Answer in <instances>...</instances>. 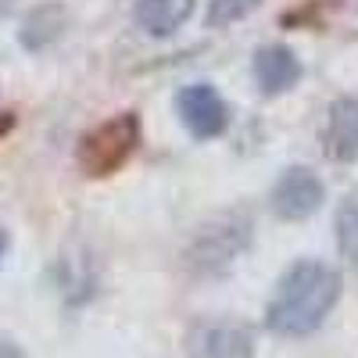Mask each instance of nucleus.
Segmentation results:
<instances>
[{"instance_id": "13", "label": "nucleus", "mask_w": 358, "mask_h": 358, "mask_svg": "<svg viewBox=\"0 0 358 358\" xmlns=\"http://www.w3.org/2000/svg\"><path fill=\"white\" fill-rule=\"evenodd\" d=\"M11 129H15V115H11V111H4V115H0V140H4Z\"/></svg>"}, {"instance_id": "1", "label": "nucleus", "mask_w": 358, "mask_h": 358, "mask_svg": "<svg viewBox=\"0 0 358 358\" xmlns=\"http://www.w3.org/2000/svg\"><path fill=\"white\" fill-rule=\"evenodd\" d=\"M344 280L326 262H294L280 276L273 297L265 305V326L280 337H308L330 319L341 301Z\"/></svg>"}, {"instance_id": "9", "label": "nucleus", "mask_w": 358, "mask_h": 358, "mask_svg": "<svg viewBox=\"0 0 358 358\" xmlns=\"http://www.w3.org/2000/svg\"><path fill=\"white\" fill-rule=\"evenodd\" d=\"M194 15V0H133V22L147 36H172Z\"/></svg>"}, {"instance_id": "2", "label": "nucleus", "mask_w": 358, "mask_h": 358, "mask_svg": "<svg viewBox=\"0 0 358 358\" xmlns=\"http://www.w3.org/2000/svg\"><path fill=\"white\" fill-rule=\"evenodd\" d=\"M255 241V222L248 212H219L204 219L183 248V262L194 276H222L236 265Z\"/></svg>"}, {"instance_id": "8", "label": "nucleus", "mask_w": 358, "mask_h": 358, "mask_svg": "<svg viewBox=\"0 0 358 358\" xmlns=\"http://www.w3.org/2000/svg\"><path fill=\"white\" fill-rule=\"evenodd\" d=\"M322 147H326V158H334V162H355L358 158V94L337 97L330 104Z\"/></svg>"}, {"instance_id": "14", "label": "nucleus", "mask_w": 358, "mask_h": 358, "mask_svg": "<svg viewBox=\"0 0 358 358\" xmlns=\"http://www.w3.org/2000/svg\"><path fill=\"white\" fill-rule=\"evenodd\" d=\"M8 244H11V241H8V229H4V226H0V258H4V255H8Z\"/></svg>"}, {"instance_id": "6", "label": "nucleus", "mask_w": 358, "mask_h": 358, "mask_svg": "<svg viewBox=\"0 0 358 358\" xmlns=\"http://www.w3.org/2000/svg\"><path fill=\"white\" fill-rule=\"evenodd\" d=\"M187 358H255V334L233 319L201 322L190 330Z\"/></svg>"}, {"instance_id": "4", "label": "nucleus", "mask_w": 358, "mask_h": 358, "mask_svg": "<svg viewBox=\"0 0 358 358\" xmlns=\"http://www.w3.org/2000/svg\"><path fill=\"white\" fill-rule=\"evenodd\" d=\"M268 204H273V212L283 222H305L326 204V187H322V179L315 176V169L290 165V169L280 172V179L273 183Z\"/></svg>"}, {"instance_id": "11", "label": "nucleus", "mask_w": 358, "mask_h": 358, "mask_svg": "<svg viewBox=\"0 0 358 358\" xmlns=\"http://www.w3.org/2000/svg\"><path fill=\"white\" fill-rule=\"evenodd\" d=\"M258 4L262 0H212V8H208V25L212 29H229L241 18H248L251 11H258Z\"/></svg>"}, {"instance_id": "12", "label": "nucleus", "mask_w": 358, "mask_h": 358, "mask_svg": "<svg viewBox=\"0 0 358 358\" xmlns=\"http://www.w3.org/2000/svg\"><path fill=\"white\" fill-rule=\"evenodd\" d=\"M0 358H25V351L11 337H0Z\"/></svg>"}, {"instance_id": "3", "label": "nucleus", "mask_w": 358, "mask_h": 358, "mask_svg": "<svg viewBox=\"0 0 358 358\" xmlns=\"http://www.w3.org/2000/svg\"><path fill=\"white\" fill-rule=\"evenodd\" d=\"M140 115L136 111H118L94 129H86L79 147H76V162L90 179H104L115 176L140 147Z\"/></svg>"}, {"instance_id": "7", "label": "nucleus", "mask_w": 358, "mask_h": 358, "mask_svg": "<svg viewBox=\"0 0 358 358\" xmlns=\"http://www.w3.org/2000/svg\"><path fill=\"white\" fill-rule=\"evenodd\" d=\"M251 72H255V83L265 97H276V94H287V90L297 86L301 79V62L297 54L283 43H265L255 50V62H251Z\"/></svg>"}, {"instance_id": "5", "label": "nucleus", "mask_w": 358, "mask_h": 358, "mask_svg": "<svg viewBox=\"0 0 358 358\" xmlns=\"http://www.w3.org/2000/svg\"><path fill=\"white\" fill-rule=\"evenodd\" d=\"M176 115L194 140H215L229 129V104L212 83H190L179 90Z\"/></svg>"}, {"instance_id": "10", "label": "nucleus", "mask_w": 358, "mask_h": 358, "mask_svg": "<svg viewBox=\"0 0 358 358\" xmlns=\"http://www.w3.org/2000/svg\"><path fill=\"white\" fill-rule=\"evenodd\" d=\"M337 244H341V255L358 268V197L348 201L337 215Z\"/></svg>"}]
</instances>
